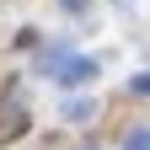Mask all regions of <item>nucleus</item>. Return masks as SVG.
Segmentation results:
<instances>
[{
  "label": "nucleus",
  "mask_w": 150,
  "mask_h": 150,
  "mask_svg": "<svg viewBox=\"0 0 150 150\" xmlns=\"http://www.w3.org/2000/svg\"><path fill=\"white\" fill-rule=\"evenodd\" d=\"M91 75H97V59H70V64H64V75H59V81H70V86H86Z\"/></svg>",
  "instance_id": "1"
},
{
  "label": "nucleus",
  "mask_w": 150,
  "mask_h": 150,
  "mask_svg": "<svg viewBox=\"0 0 150 150\" xmlns=\"http://www.w3.org/2000/svg\"><path fill=\"white\" fill-rule=\"evenodd\" d=\"M129 86H134L139 97H150V75H134V81H129Z\"/></svg>",
  "instance_id": "5"
},
{
  "label": "nucleus",
  "mask_w": 150,
  "mask_h": 150,
  "mask_svg": "<svg viewBox=\"0 0 150 150\" xmlns=\"http://www.w3.org/2000/svg\"><path fill=\"white\" fill-rule=\"evenodd\" d=\"M91 112H97V102L75 97V102H64V123H91Z\"/></svg>",
  "instance_id": "2"
},
{
  "label": "nucleus",
  "mask_w": 150,
  "mask_h": 150,
  "mask_svg": "<svg viewBox=\"0 0 150 150\" xmlns=\"http://www.w3.org/2000/svg\"><path fill=\"white\" fill-rule=\"evenodd\" d=\"M123 150H150V129H129V139H123Z\"/></svg>",
  "instance_id": "4"
},
{
  "label": "nucleus",
  "mask_w": 150,
  "mask_h": 150,
  "mask_svg": "<svg viewBox=\"0 0 150 150\" xmlns=\"http://www.w3.org/2000/svg\"><path fill=\"white\" fill-rule=\"evenodd\" d=\"M27 134V112H6V123H0V139H16Z\"/></svg>",
  "instance_id": "3"
}]
</instances>
